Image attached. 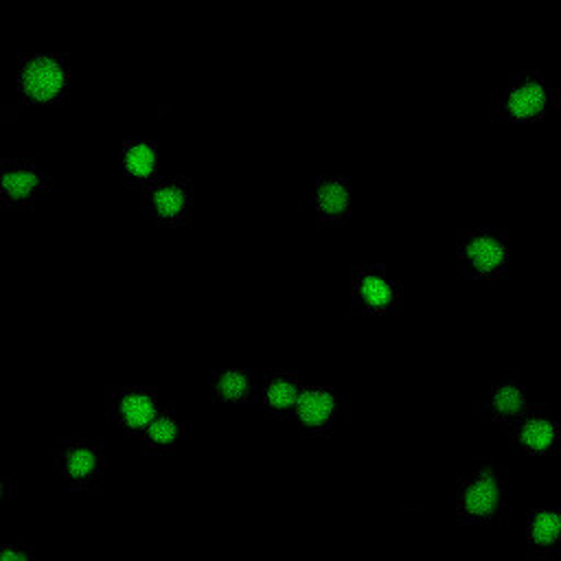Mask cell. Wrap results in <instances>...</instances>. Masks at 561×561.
I'll list each match as a JSON object with an SVG mask.
<instances>
[{"instance_id": "1", "label": "cell", "mask_w": 561, "mask_h": 561, "mask_svg": "<svg viewBox=\"0 0 561 561\" xmlns=\"http://www.w3.org/2000/svg\"><path fill=\"white\" fill-rule=\"evenodd\" d=\"M557 90L539 72H519L497 92L495 114L502 121L530 123L557 107Z\"/></svg>"}, {"instance_id": "2", "label": "cell", "mask_w": 561, "mask_h": 561, "mask_svg": "<svg viewBox=\"0 0 561 561\" xmlns=\"http://www.w3.org/2000/svg\"><path fill=\"white\" fill-rule=\"evenodd\" d=\"M504 511V476L495 465H478L456 491V513L462 522L484 524Z\"/></svg>"}, {"instance_id": "3", "label": "cell", "mask_w": 561, "mask_h": 561, "mask_svg": "<svg viewBox=\"0 0 561 561\" xmlns=\"http://www.w3.org/2000/svg\"><path fill=\"white\" fill-rule=\"evenodd\" d=\"M456 261L469 276H495L508 263V239L493 228L467 230L458 241Z\"/></svg>"}, {"instance_id": "4", "label": "cell", "mask_w": 561, "mask_h": 561, "mask_svg": "<svg viewBox=\"0 0 561 561\" xmlns=\"http://www.w3.org/2000/svg\"><path fill=\"white\" fill-rule=\"evenodd\" d=\"M68 66L57 55H31L18 70V85L31 101H55L68 88Z\"/></svg>"}, {"instance_id": "5", "label": "cell", "mask_w": 561, "mask_h": 561, "mask_svg": "<svg viewBox=\"0 0 561 561\" xmlns=\"http://www.w3.org/2000/svg\"><path fill=\"white\" fill-rule=\"evenodd\" d=\"M351 294L366 311H390L401 300V285L381 265H359L351 278Z\"/></svg>"}, {"instance_id": "6", "label": "cell", "mask_w": 561, "mask_h": 561, "mask_svg": "<svg viewBox=\"0 0 561 561\" xmlns=\"http://www.w3.org/2000/svg\"><path fill=\"white\" fill-rule=\"evenodd\" d=\"M55 465L66 480L83 486L101 476L105 465V451L103 445L96 440L70 438L57 447Z\"/></svg>"}, {"instance_id": "7", "label": "cell", "mask_w": 561, "mask_h": 561, "mask_svg": "<svg viewBox=\"0 0 561 561\" xmlns=\"http://www.w3.org/2000/svg\"><path fill=\"white\" fill-rule=\"evenodd\" d=\"M513 440L519 449L530 454H546L550 451L561 438V423L559 419L541 408H526L513 423H511Z\"/></svg>"}, {"instance_id": "8", "label": "cell", "mask_w": 561, "mask_h": 561, "mask_svg": "<svg viewBox=\"0 0 561 561\" xmlns=\"http://www.w3.org/2000/svg\"><path fill=\"white\" fill-rule=\"evenodd\" d=\"M145 204L162 221H182L193 208V188L184 178L151 180L145 191Z\"/></svg>"}, {"instance_id": "9", "label": "cell", "mask_w": 561, "mask_h": 561, "mask_svg": "<svg viewBox=\"0 0 561 561\" xmlns=\"http://www.w3.org/2000/svg\"><path fill=\"white\" fill-rule=\"evenodd\" d=\"M110 414L127 432H140L151 416L160 410L156 390L145 386H129L121 388L110 397Z\"/></svg>"}, {"instance_id": "10", "label": "cell", "mask_w": 561, "mask_h": 561, "mask_svg": "<svg viewBox=\"0 0 561 561\" xmlns=\"http://www.w3.org/2000/svg\"><path fill=\"white\" fill-rule=\"evenodd\" d=\"M342 405H344V399L333 388L311 386V388H302L294 405V416L305 430L324 432L337 421Z\"/></svg>"}, {"instance_id": "11", "label": "cell", "mask_w": 561, "mask_h": 561, "mask_svg": "<svg viewBox=\"0 0 561 561\" xmlns=\"http://www.w3.org/2000/svg\"><path fill=\"white\" fill-rule=\"evenodd\" d=\"M46 186V175L37 162L26 158L4 160L0 167V197L9 204L33 202Z\"/></svg>"}, {"instance_id": "12", "label": "cell", "mask_w": 561, "mask_h": 561, "mask_svg": "<svg viewBox=\"0 0 561 561\" xmlns=\"http://www.w3.org/2000/svg\"><path fill=\"white\" fill-rule=\"evenodd\" d=\"M482 408L484 414L491 416L497 423H513L526 408H528V397L522 383L515 379H497L482 397Z\"/></svg>"}, {"instance_id": "13", "label": "cell", "mask_w": 561, "mask_h": 561, "mask_svg": "<svg viewBox=\"0 0 561 561\" xmlns=\"http://www.w3.org/2000/svg\"><path fill=\"white\" fill-rule=\"evenodd\" d=\"M302 388L296 373L289 370H274L267 373L261 381V403L272 414L294 412V405L300 397Z\"/></svg>"}, {"instance_id": "14", "label": "cell", "mask_w": 561, "mask_h": 561, "mask_svg": "<svg viewBox=\"0 0 561 561\" xmlns=\"http://www.w3.org/2000/svg\"><path fill=\"white\" fill-rule=\"evenodd\" d=\"M313 210L322 219H342L351 208V184L342 175L320 178L311 193Z\"/></svg>"}, {"instance_id": "15", "label": "cell", "mask_w": 561, "mask_h": 561, "mask_svg": "<svg viewBox=\"0 0 561 561\" xmlns=\"http://www.w3.org/2000/svg\"><path fill=\"white\" fill-rule=\"evenodd\" d=\"M526 541L537 552L561 548V508H537L526 522Z\"/></svg>"}, {"instance_id": "16", "label": "cell", "mask_w": 561, "mask_h": 561, "mask_svg": "<svg viewBox=\"0 0 561 561\" xmlns=\"http://www.w3.org/2000/svg\"><path fill=\"white\" fill-rule=\"evenodd\" d=\"M123 169L134 184H149L158 173V147L151 140L125 142Z\"/></svg>"}, {"instance_id": "17", "label": "cell", "mask_w": 561, "mask_h": 561, "mask_svg": "<svg viewBox=\"0 0 561 561\" xmlns=\"http://www.w3.org/2000/svg\"><path fill=\"white\" fill-rule=\"evenodd\" d=\"M140 440L147 449L160 451V449H171L184 434V423L173 410H158L151 421L138 432Z\"/></svg>"}, {"instance_id": "18", "label": "cell", "mask_w": 561, "mask_h": 561, "mask_svg": "<svg viewBox=\"0 0 561 561\" xmlns=\"http://www.w3.org/2000/svg\"><path fill=\"white\" fill-rule=\"evenodd\" d=\"M210 388L215 397L226 401H243L254 390V377L245 368H226L217 370L210 379Z\"/></svg>"}, {"instance_id": "19", "label": "cell", "mask_w": 561, "mask_h": 561, "mask_svg": "<svg viewBox=\"0 0 561 561\" xmlns=\"http://www.w3.org/2000/svg\"><path fill=\"white\" fill-rule=\"evenodd\" d=\"M31 557V550L26 548H20V546H7L2 543L0 546V561H22V559H28Z\"/></svg>"}, {"instance_id": "20", "label": "cell", "mask_w": 561, "mask_h": 561, "mask_svg": "<svg viewBox=\"0 0 561 561\" xmlns=\"http://www.w3.org/2000/svg\"><path fill=\"white\" fill-rule=\"evenodd\" d=\"M11 497V480L7 478V473L0 469V504L7 502Z\"/></svg>"}]
</instances>
